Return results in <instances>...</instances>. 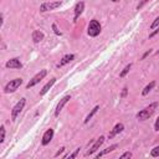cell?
Masks as SVG:
<instances>
[{
    "mask_svg": "<svg viewBox=\"0 0 159 159\" xmlns=\"http://www.w3.org/2000/svg\"><path fill=\"white\" fill-rule=\"evenodd\" d=\"M52 138H53V129L50 128V129H47V130L43 133V135H42V140H41L42 145H47V144L52 140Z\"/></svg>",
    "mask_w": 159,
    "mask_h": 159,
    "instance_id": "10",
    "label": "cell"
},
{
    "mask_svg": "<svg viewBox=\"0 0 159 159\" xmlns=\"http://www.w3.org/2000/svg\"><path fill=\"white\" fill-rule=\"evenodd\" d=\"M148 1H150V0H140V1H139V4L137 5V10H140V9H142V7H143Z\"/></svg>",
    "mask_w": 159,
    "mask_h": 159,
    "instance_id": "23",
    "label": "cell"
},
{
    "mask_svg": "<svg viewBox=\"0 0 159 159\" xmlns=\"http://www.w3.org/2000/svg\"><path fill=\"white\" fill-rule=\"evenodd\" d=\"M158 31H159V29H158V30H155V31H154L153 34H150V35H149V37H152V36H154V35H155V34H157Z\"/></svg>",
    "mask_w": 159,
    "mask_h": 159,
    "instance_id": "31",
    "label": "cell"
},
{
    "mask_svg": "<svg viewBox=\"0 0 159 159\" xmlns=\"http://www.w3.org/2000/svg\"><path fill=\"white\" fill-rule=\"evenodd\" d=\"M5 66L7 67V68H21L22 67V63H21V61L17 58V57H14V58H10L6 63H5Z\"/></svg>",
    "mask_w": 159,
    "mask_h": 159,
    "instance_id": "9",
    "label": "cell"
},
{
    "mask_svg": "<svg viewBox=\"0 0 159 159\" xmlns=\"http://www.w3.org/2000/svg\"><path fill=\"white\" fill-rule=\"evenodd\" d=\"M62 5V1H47V2H42L40 5V11L41 12H45V11H51V10H55L57 7H60Z\"/></svg>",
    "mask_w": 159,
    "mask_h": 159,
    "instance_id": "3",
    "label": "cell"
},
{
    "mask_svg": "<svg viewBox=\"0 0 159 159\" xmlns=\"http://www.w3.org/2000/svg\"><path fill=\"white\" fill-rule=\"evenodd\" d=\"M103 142H104V137H103V135H101V137H99V138H98V139H97V140L93 143V145H92V147H91V148H89V149L86 152V157L92 155L94 152H97V150L99 149V147L103 144Z\"/></svg>",
    "mask_w": 159,
    "mask_h": 159,
    "instance_id": "7",
    "label": "cell"
},
{
    "mask_svg": "<svg viewBox=\"0 0 159 159\" xmlns=\"http://www.w3.org/2000/svg\"><path fill=\"white\" fill-rule=\"evenodd\" d=\"M83 9H84V2H83V1H80V2H77L76 7H75V21H76V20L80 17V15L82 14Z\"/></svg>",
    "mask_w": 159,
    "mask_h": 159,
    "instance_id": "14",
    "label": "cell"
},
{
    "mask_svg": "<svg viewBox=\"0 0 159 159\" xmlns=\"http://www.w3.org/2000/svg\"><path fill=\"white\" fill-rule=\"evenodd\" d=\"M80 149H81V148H77V149H76V150H75L72 154H70V155H66L65 158H76V157L78 155V153H80Z\"/></svg>",
    "mask_w": 159,
    "mask_h": 159,
    "instance_id": "22",
    "label": "cell"
},
{
    "mask_svg": "<svg viewBox=\"0 0 159 159\" xmlns=\"http://www.w3.org/2000/svg\"><path fill=\"white\" fill-rule=\"evenodd\" d=\"M46 75H47V71H46V70H41L39 73H36V75L29 81V83L26 84V88H31V87H34L35 84H37V83H39Z\"/></svg>",
    "mask_w": 159,
    "mask_h": 159,
    "instance_id": "6",
    "label": "cell"
},
{
    "mask_svg": "<svg viewBox=\"0 0 159 159\" xmlns=\"http://www.w3.org/2000/svg\"><path fill=\"white\" fill-rule=\"evenodd\" d=\"M125 158H132V153L130 152H125L120 155V159H125Z\"/></svg>",
    "mask_w": 159,
    "mask_h": 159,
    "instance_id": "25",
    "label": "cell"
},
{
    "mask_svg": "<svg viewBox=\"0 0 159 159\" xmlns=\"http://www.w3.org/2000/svg\"><path fill=\"white\" fill-rule=\"evenodd\" d=\"M98 109H99V106H96V107H94V108H93V109L87 114V117H86V119H84V123H88V122H89V119H91V118L97 113V111H98Z\"/></svg>",
    "mask_w": 159,
    "mask_h": 159,
    "instance_id": "18",
    "label": "cell"
},
{
    "mask_svg": "<svg viewBox=\"0 0 159 159\" xmlns=\"http://www.w3.org/2000/svg\"><path fill=\"white\" fill-rule=\"evenodd\" d=\"M158 26H159V16L153 21V24L150 25V29L153 30V29H155V27H158Z\"/></svg>",
    "mask_w": 159,
    "mask_h": 159,
    "instance_id": "24",
    "label": "cell"
},
{
    "mask_svg": "<svg viewBox=\"0 0 159 159\" xmlns=\"http://www.w3.org/2000/svg\"><path fill=\"white\" fill-rule=\"evenodd\" d=\"M0 132H1V135H0V143H2L4 139H5V127H4V125L0 127Z\"/></svg>",
    "mask_w": 159,
    "mask_h": 159,
    "instance_id": "21",
    "label": "cell"
},
{
    "mask_svg": "<svg viewBox=\"0 0 159 159\" xmlns=\"http://www.w3.org/2000/svg\"><path fill=\"white\" fill-rule=\"evenodd\" d=\"M32 40H34L35 43L42 41V40H43V32L40 31V30H35V31L32 32Z\"/></svg>",
    "mask_w": 159,
    "mask_h": 159,
    "instance_id": "15",
    "label": "cell"
},
{
    "mask_svg": "<svg viewBox=\"0 0 159 159\" xmlns=\"http://www.w3.org/2000/svg\"><path fill=\"white\" fill-rule=\"evenodd\" d=\"M157 108H158V103L154 102V103L149 104L148 107H145L144 109L139 111V112L137 113V118H138V120H145V119L150 118V117L153 116V113L155 112Z\"/></svg>",
    "mask_w": 159,
    "mask_h": 159,
    "instance_id": "1",
    "label": "cell"
},
{
    "mask_svg": "<svg viewBox=\"0 0 159 159\" xmlns=\"http://www.w3.org/2000/svg\"><path fill=\"white\" fill-rule=\"evenodd\" d=\"M157 55H159V51H158V52H157Z\"/></svg>",
    "mask_w": 159,
    "mask_h": 159,
    "instance_id": "33",
    "label": "cell"
},
{
    "mask_svg": "<svg viewBox=\"0 0 159 159\" xmlns=\"http://www.w3.org/2000/svg\"><path fill=\"white\" fill-rule=\"evenodd\" d=\"M25 103H26V98H21V99L15 104V107H14L12 111H11V120H16V118H17V116L20 114V112L22 111Z\"/></svg>",
    "mask_w": 159,
    "mask_h": 159,
    "instance_id": "5",
    "label": "cell"
},
{
    "mask_svg": "<svg viewBox=\"0 0 159 159\" xmlns=\"http://www.w3.org/2000/svg\"><path fill=\"white\" fill-rule=\"evenodd\" d=\"M70 99H71V96H70V94H67V96H65V97H62V98L60 99V102L57 103L56 109H55V116H56V117L60 114V112L62 111V108L65 107V104H66V103H67Z\"/></svg>",
    "mask_w": 159,
    "mask_h": 159,
    "instance_id": "8",
    "label": "cell"
},
{
    "mask_svg": "<svg viewBox=\"0 0 159 159\" xmlns=\"http://www.w3.org/2000/svg\"><path fill=\"white\" fill-rule=\"evenodd\" d=\"M22 83V80L21 78H15V80H11L5 87H4V92L5 93H11V92H15Z\"/></svg>",
    "mask_w": 159,
    "mask_h": 159,
    "instance_id": "4",
    "label": "cell"
},
{
    "mask_svg": "<svg viewBox=\"0 0 159 159\" xmlns=\"http://www.w3.org/2000/svg\"><path fill=\"white\" fill-rule=\"evenodd\" d=\"M55 82H56V78H55V77H52V78H51V80H50V81H48V82H47V83H46V84L42 87V89L40 91V96L46 94V93L48 92V89H50V88H51V87L55 84Z\"/></svg>",
    "mask_w": 159,
    "mask_h": 159,
    "instance_id": "13",
    "label": "cell"
},
{
    "mask_svg": "<svg viewBox=\"0 0 159 159\" xmlns=\"http://www.w3.org/2000/svg\"><path fill=\"white\" fill-rule=\"evenodd\" d=\"M125 94H127V87H124V88H123V92H122V97H124Z\"/></svg>",
    "mask_w": 159,
    "mask_h": 159,
    "instance_id": "30",
    "label": "cell"
},
{
    "mask_svg": "<svg viewBox=\"0 0 159 159\" xmlns=\"http://www.w3.org/2000/svg\"><path fill=\"white\" fill-rule=\"evenodd\" d=\"M150 155H152V157H154V158L159 157V145H157L155 148H153V149H152V152H150Z\"/></svg>",
    "mask_w": 159,
    "mask_h": 159,
    "instance_id": "20",
    "label": "cell"
},
{
    "mask_svg": "<svg viewBox=\"0 0 159 159\" xmlns=\"http://www.w3.org/2000/svg\"><path fill=\"white\" fill-rule=\"evenodd\" d=\"M63 150H65V147H62V148H61V149H60V150H58V152L55 154V157H56V158H57V157H60V155L63 153Z\"/></svg>",
    "mask_w": 159,
    "mask_h": 159,
    "instance_id": "27",
    "label": "cell"
},
{
    "mask_svg": "<svg viewBox=\"0 0 159 159\" xmlns=\"http://www.w3.org/2000/svg\"><path fill=\"white\" fill-rule=\"evenodd\" d=\"M52 27H53V30H55V32H56V34H57V35H61V32H60V31H58V30H57V27H56V25H55V24H53V25H52Z\"/></svg>",
    "mask_w": 159,
    "mask_h": 159,
    "instance_id": "29",
    "label": "cell"
},
{
    "mask_svg": "<svg viewBox=\"0 0 159 159\" xmlns=\"http://www.w3.org/2000/svg\"><path fill=\"white\" fill-rule=\"evenodd\" d=\"M154 129L159 132V117L157 118V120H155V123H154Z\"/></svg>",
    "mask_w": 159,
    "mask_h": 159,
    "instance_id": "26",
    "label": "cell"
},
{
    "mask_svg": "<svg viewBox=\"0 0 159 159\" xmlns=\"http://www.w3.org/2000/svg\"><path fill=\"white\" fill-rule=\"evenodd\" d=\"M112 1H113V2H118L119 0H112Z\"/></svg>",
    "mask_w": 159,
    "mask_h": 159,
    "instance_id": "32",
    "label": "cell"
},
{
    "mask_svg": "<svg viewBox=\"0 0 159 159\" xmlns=\"http://www.w3.org/2000/svg\"><path fill=\"white\" fill-rule=\"evenodd\" d=\"M75 58V55H72V53H70V55H65L61 60H60V62L57 63V67L60 68V67H62V66H65L66 63H68V62H71L72 60Z\"/></svg>",
    "mask_w": 159,
    "mask_h": 159,
    "instance_id": "12",
    "label": "cell"
},
{
    "mask_svg": "<svg viewBox=\"0 0 159 159\" xmlns=\"http://www.w3.org/2000/svg\"><path fill=\"white\" fill-rule=\"evenodd\" d=\"M123 129H124V125H123V123H117V124L113 127V129L109 132V134H108V138H109V139H112V138H113V137H116L118 133H120Z\"/></svg>",
    "mask_w": 159,
    "mask_h": 159,
    "instance_id": "11",
    "label": "cell"
},
{
    "mask_svg": "<svg viewBox=\"0 0 159 159\" xmlns=\"http://www.w3.org/2000/svg\"><path fill=\"white\" fill-rule=\"evenodd\" d=\"M154 86H155V81H152L149 84H147V86L144 87V89L142 91V94H143V96H147V94L154 88Z\"/></svg>",
    "mask_w": 159,
    "mask_h": 159,
    "instance_id": "17",
    "label": "cell"
},
{
    "mask_svg": "<svg viewBox=\"0 0 159 159\" xmlns=\"http://www.w3.org/2000/svg\"><path fill=\"white\" fill-rule=\"evenodd\" d=\"M150 52H152V50H148V51H145V52H144V55L142 56V60H144L147 56H149V55H150Z\"/></svg>",
    "mask_w": 159,
    "mask_h": 159,
    "instance_id": "28",
    "label": "cell"
},
{
    "mask_svg": "<svg viewBox=\"0 0 159 159\" xmlns=\"http://www.w3.org/2000/svg\"><path fill=\"white\" fill-rule=\"evenodd\" d=\"M118 148V145L117 144H112V145H109L108 148H106L104 150H102V152H99L97 155H96V158H99V157H103V155H106V154H108V153H111V152H113L114 149H117Z\"/></svg>",
    "mask_w": 159,
    "mask_h": 159,
    "instance_id": "16",
    "label": "cell"
},
{
    "mask_svg": "<svg viewBox=\"0 0 159 159\" xmlns=\"http://www.w3.org/2000/svg\"><path fill=\"white\" fill-rule=\"evenodd\" d=\"M87 32H88V35L92 36V37L98 36L99 32H101V24H99L97 20H94V19L91 20V22H89V25H88V29H87Z\"/></svg>",
    "mask_w": 159,
    "mask_h": 159,
    "instance_id": "2",
    "label": "cell"
},
{
    "mask_svg": "<svg viewBox=\"0 0 159 159\" xmlns=\"http://www.w3.org/2000/svg\"><path fill=\"white\" fill-rule=\"evenodd\" d=\"M130 67H132V63H129V65H127L124 68H123V71L119 73V77H124L128 72H129V70H130Z\"/></svg>",
    "mask_w": 159,
    "mask_h": 159,
    "instance_id": "19",
    "label": "cell"
}]
</instances>
